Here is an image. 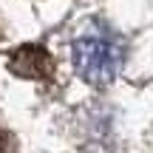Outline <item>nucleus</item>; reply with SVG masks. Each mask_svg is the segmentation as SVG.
<instances>
[{"mask_svg": "<svg viewBox=\"0 0 153 153\" xmlns=\"http://www.w3.org/2000/svg\"><path fill=\"white\" fill-rule=\"evenodd\" d=\"M74 68L91 85H108L119 71L122 62V45L119 40L108 34H82L74 40Z\"/></svg>", "mask_w": 153, "mask_h": 153, "instance_id": "obj_1", "label": "nucleus"}, {"mask_svg": "<svg viewBox=\"0 0 153 153\" xmlns=\"http://www.w3.org/2000/svg\"><path fill=\"white\" fill-rule=\"evenodd\" d=\"M9 68L17 76H26V79H45L54 71V60L43 45H20L11 54Z\"/></svg>", "mask_w": 153, "mask_h": 153, "instance_id": "obj_2", "label": "nucleus"}, {"mask_svg": "<svg viewBox=\"0 0 153 153\" xmlns=\"http://www.w3.org/2000/svg\"><path fill=\"white\" fill-rule=\"evenodd\" d=\"M0 153H17L14 142H11V136L6 131H0Z\"/></svg>", "mask_w": 153, "mask_h": 153, "instance_id": "obj_3", "label": "nucleus"}]
</instances>
